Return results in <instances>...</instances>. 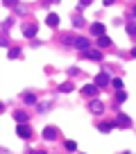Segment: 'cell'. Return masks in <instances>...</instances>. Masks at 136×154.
<instances>
[{
  "label": "cell",
  "instance_id": "1",
  "mask_svg": "<svg viewBox=\"0 0 136 154\" xmlns=\"http://www.w3.org/2000/svg\"><path fill=\"white\" fill-rule=\"evenodd\" d=\"M107 84H109V75H107V73H100V75L95 77V86L100 88V86H107Z\"/></svg>",
  "mask_w": 136,
  "mask_h": 154
},
{
  "label": "cell",
  "instance_id": "2",
  "mask_svg": "<svg viewBox=\"0 0 136 154\" xmlns=\"http://www.w3.org/2000/svg\"><path fill=\"white\" fill-rule=\"evenodd\" d=\"M16 134H18L20 138H30V127H23V125H18V127H16Z\"/></svg>",
  "mask_w": 136,
  "mask_h": 154
},
{
  "label": "cell",
  "instance_id": "3",
  "mask_svg": "<svg viewBox=\"0 0 136 154\" xmlns=\"http://www.w3.org/2000/svg\"><path fill=\"white\" fill-rule=\"evenodd\" d=\"M84 57H86V59H95V61H100V59H102V52H98V50H86Z\"/></svg>",
  "mask_w": 136,
  "mask_h": 154
},
{
  "label": "cell",
  "instance_id": "4",
  "mask_svg": "<svg viewBox=\"0 0 136 154\" xmlns=\"http://www.w3.org/2000/svg\"><path fill=\"white\" fill-rule=\"evenodd\" d=\"M91 32H93V34H98V36H102V34H104V25L93 23V25H91Z\"/></svg>",
  "mask_w": 136,
  "mask_h": 154
},
{
  "label": "cell",
  "instance_id": "5",
  "mask_svg": "<svg viewBox=\"0 0 136 154\" xmlns=\"http://www.w3.org/2000/svg\"><path fill=\"white\" fill-rule=\"evenodd\" d=\"M116 123L120 125V127H131V120L127 118V116H122V113H120V116H118V120H116Z\"/></svg>",
  "mask_w": 136,
  "mask_h": 154
},
{
  "label": "cell",
  "instance_id": "6",
  "mask_svg": "<svg viewBox=\"0 0 136 154\" xmlns=\"http://www.w3.org/2000/svg\"><path fill=\"white\" fill-rule=\"evenodd\" d=\"M89 109H91V111H93V113H102V102H98V100H93V102L89 104Z\"/></svg>",
  "mask_w": 136,
  "mask_h": 154
},
{
  "label": "cell",
  "instance_id": "7",
  "mask_svg": "<svg viewBox=\"0 0 136 154\" xmlns=\"http://www.w3.org/2000/svg\"><path fill=\"white\" fill-rule=\"evenodd\" d=\"M48 25H50V27H57V25H59V16H57V14H50V16H48Z\"/></svg>",
  "mask_w": 136,
  "mask_h": 154
},
{
  "label": "cell",
  "instance_id": "8",
  "mask_svg": "<svg viewBox=\"0 0 136 154\" xmlns=\"http://www.w3.org/2000/svg\"><path fill=\"white\" fill-rule=\"evenodd\" d=\"M98 93V86L95 84H89V86H84V95H95Z\"/></svg>",
  "mask_w": 136,
  "mask_h": 154
},
{
  "label": "cell",
  "instance_id": "9",
  "mask_svg": "<svg viewBox=\"0 0 136 154\" xmlns=\"http://www.w3.org/2000/svg\"><path fill=\"white\" fill-rule=\"evenodd\" d=\"M75 48H80V50H89V41H86V39H77Z\"/></svg>",
  "mask_w": 136,
  "mask_h": 154
},
{
  "label": "cell",
  "instance_id": "10",
  "mask_svg": "<svg viewBox=\"0 0 136 154\" xmlns=\"http://www.w3.org/2000/svg\"><path fill=\"white\" fill-rule=\"evenodd\" d=\"M43 136H45V138H48V141H52V138H55V136H57V129L48 127V129H45V132H43Z\"/></svg>",
  "mask_w": 136,
  "mask_h": 154
},
{
  "label": "cell",
  "instance_id": "11",
  "mask_svg": "<svg viewBox=\"0 0 136 154\" xmlns=\"http://www.w3.org/2000/svg\"><path fill=\"white\" fill-rule=\"evenodd\" d=\"M23 32H25V36H34L36 34V25H27Z\"/></svg>",
  "mask_w": 136,
  "mask_h": 154
},
{
  "label": "cell",
  "instance_id": "12",
  "mask_svg": "<svg viewBox=\"0 0 136 154\" xmlns=\"http://www.w3.org/2000/svg\"><path fill=\"white\" fill-rule=\"evenodd\" d=\"M98 43H100V48H107V46H109V43H111V39H107V36L102 34L100 39H98Z\"/></svg>",
  "mask_w": 136,
  "mask_h": 154
},
{
  "label": "cell",
  "instance_id": "13",
  "mask_svg": "<svg viewBox=\"0 0 136 154\" xmlns=\"http://www.w3.org/2000/svg\"><path fill=\"white\" fill-rule=\"evenodd\" d=\"M66 150H68V152H75V150H77L75 141H66Z\"/></svg>",
  "mask_w": 136,
  "mask_h": 154
},
{
  "label": "cell",
  "instance_id": "14",
  "mask_svg": "<svg viewBox=\"0 0 136 154\" xmlns=\"http://www.w3.org/2000/svg\"><path fill=\"white\" fill-rule=\"evenodd\" d=\"M111 127H113V125H109V123H102V125H100V132H102V134H107V132H111Z\"/></svg>",
  "mask_w": 136,
  "mask_h": 154
},
{
  "label": "cell",
  "instance_id": "15",
  "mask_svg": "<svg viewBox=\"0 0 136 154\" xmlns=\"http://www.w3.org/2000/svg\"><path fill=\"white\" fill-rule=\"evenodd\" d=\"M127 34H129V36H136V25H134V23H129V25H127Z\"/></svg>",
  "mask_w": 136,
  "mask_h": 154
},
{
  "label": "cell",
  "instance_id": "16",
  "mask_svg": "<svg viewBox=\"0 0 136 154\" xmlns=\"http://www.w3.org/2000/svg\"><path fill=\"white\" fill-rule=\"evenodd\" d=\"M16 120H18V123H25V120H27V116H25L23 111H16Z\"/></svg>",
  "mask_w": 136,
  "mask_h": 154
},
{
  "label": "cell",
  "instance_id": "17",
  "mask_svg": "<svg viewBox=\"0 0 136 154\" xmlns=\"http://www.w3.org/2000/svg\"><path fill=\"white\" fill-rule=\"evenodd\" d=\"M59 91H61V93H71V91H73V86H71V84H61Z\"/></svg>",
  "mask_w": 136,
  "mask_h": 154
},
{
  "label": "cell",
  "instance_id": "18",
  "mask_svg": "<svg viewBox=\"0 0 136 154\" xmlns=\"http://www.w3.org/2000/svg\"><path fill=\"white\" fill-rule=\"evenodd\" d=\"M125 100H127V93L120 91V93H118V102H125Z\"/></svg>",
  "mask_w": 136,
  "mask_h": 154
},
{
  "label": "cell",
  "instance_id": "19",
  "mask_svg": "<svg viewBox=\"0 0 136 154\" xmlns=\"http://www.w3.org/2000/svg\"><path fill=\"white\" fill-rule=\"evenodd\" d=\"M18 55H20V52H18V50H16V48H14V50H11V52H9V57H11V59H16V57H18Z\"/></svg>",
  "mask_w": 136,
  "mask_h": 154
},
{
  "label": "cell",
  "instance_id": "20",
  "mask_svg": "<svg viewBox=\"0 0 136 154\" xmlns=\"http://www.w3.org/2000/svg\"><path fill=\"white\" fill-rule=\"evenodd\" d=\"M2 2H5L7 7H14V5H16V0H2Z\"/></svg>",
  "mask_w": 136,
  "mask_h": 154
},
{
  "label": "cell",
  "instance_id": "21",
  "mask_svg": "<svg viewBox=\"0 0 136 154\" xmlns=\"http://www.w3.org/2000/svg\"><path fill=\"white\" fill-rule=\"evenodd\" d=\"M89 2H91V0H82V7H86V5H89Z\"/></svg>",
  "mask_w": 136,
  "mask_h": 154
},
{
  "label": "cell",
  "instance_id": "22",
  "mask_svg": "<svg viewBox=\"0 0 136 154\" xmlns=\"http://www.w3.org/2000/svg\"><path fill=\"white\" fill-rule=\"evenodd\" d=\"M131 57H136V48H134V50H131Z\"/></svg>",
  "mask_w": 136,
  "mask_h": 154
},
{
  "label": "cell",
  "instance_id": "23",
  "mask_svg": "<svg viewBox=\"0 0 136 154\" xmlns=\"http://www.w3.org/2000/svg\"><path fill=\"white\" fill-rule=\"evenodd\" d=\"M34 154H45V152H34Z\"/></svg>",
  "mask_w": 136,
  "mask_h": 154
},
{
  "label": "cell",
  "instance_id": "24",
  "mask_svg": "<svg viewBox=\"0 0 136 154\" xmlns=\"http://www.w3.org/2000/svg\"><path fill=\"white\" fill-rule=\"evenodd\" d=\"M50 2H59V0H50Z\"/></svg>",
  "mask_w": 136,
  "mask_h": 154
},
{
  "label": "cell",
  "instance_id": "25",
  "mask_svg": "<svg viewBox=\"0 0 136 154\" xmlns=\"http://www.w3.org/2000/svg\"><path fill=\"white\" fill-rule=\"evenodd\" d=\"M0 111H2V102H0Z\"/></svg>",
  "mask_w": 136,
  "mask_h": 154
},
{
  "label": "cell",
  "instance_id": "26",
  "mask_svg": "<svg viewBox=\"0 0 136 154\" xmlns=\"http://www.w3.org/2000/svg\"><path fill=\"white\" fill-rule=\"evenodd\" d=\"M134 16H136V7H134Z\"/></svg>",
  "mask_w": 136,
  "mask_h": 154
}]
</instances>
